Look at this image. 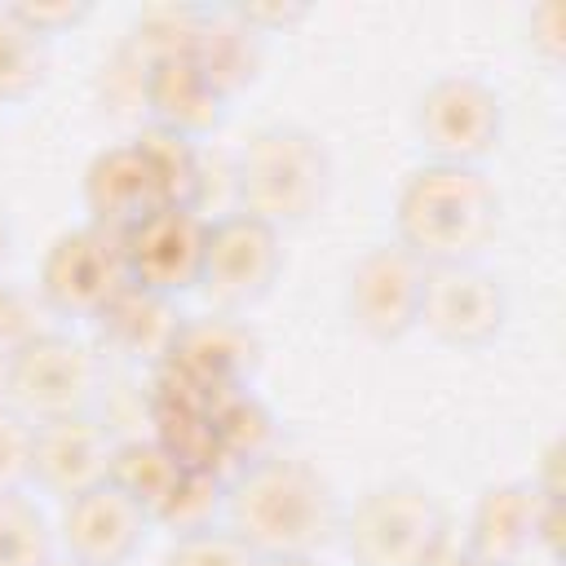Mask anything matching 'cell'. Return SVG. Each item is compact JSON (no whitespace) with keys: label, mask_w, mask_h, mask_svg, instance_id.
Masks as SVG:
<instances>
[{"label":"cell","mask_w":566,"mask_h":566,"mask_svg":"<svg viewBox=\"0 0 566 566\" xmlns=\"http://www.w3.org/2000/svg\"><path fill=\"white\" fill-rule=\"evenodd\" d=\"M150 531V513L128 500L115 482H97L71 500H62L57 539L80 566H124Z\"/></svg>","instance_id":"13"},{"label":"cell","mask_w":566,"mask_h":566,"mask_svg":"<svg viewBox=\"0 0 566 566\" xmlns=\"http://www.w3.org/2000/svg\"><path fill=\"white\" fill-rule=\"evenodd\" d=\"M80 195H84L88 226L111 230V234H124V230H133L146 212L164 208V203H159V190H155V177H150L142 150H137L133 142L102 146V150L88 159V168H84Z\"/></svg>","instance_id":"16"},{"label":"cell","mask_w":566,"mask_h":566,"mask_svg":"<svg viewBox=\"0 0 566 566\" xmlns=\"http://www.w3.org/2000/svg\"><path fill=\"white\" fill-rule=\"evenodd\" d=\"M526 31H531L535 57L548 62V66H562V57H566V4L562 0H539L531 9Z\"/></svg>","instance_id":"31"},{"label":"cell","mask_w":566,"mask_h":566,"mask_svg":"<svg viewBox=\"0 0 566 566\" xmlns=\"http://www.w3.org/2000/svg\"><path fill=\"white\" fill-rule=\"evenodd\" d=\"M256 363H261L256 332L248 323H239L234 314L217 310L203 318H181L177 340H172L168 358L159 363V371L177 376L181 385H190L208 398H221V394L248 389Z\"/></svg>","instance_id":"11"},{"label":"cell","mask_w":566,"mask_h":566,"mask_svg":"<svg viewBox=\"0 0 566 566\" xmlns=\"http://www.w3.org/2000/svg\"><path fill=\"white\" fill-rule=\"evenodd\" d=\"M199 22H203V9H186V4H155V9H142L137 22L128 27L124 35V49L155 66V62H168V57H186L195 35H199Z\"/></svg>","instance_id":"25"},{"label":"cell","mask_w":566,"mask_h":566,"mask_svg":"<svg viewBox=\"0 0 566 566\" xmlns=\"http://www.w3.org/2000/svg\"><path fill=\"white\" fill-rule=\"evenodd\" d=\"M35 35H44L53 44V35H66L75 31L80 22L93 18V4L88 0H57V4H9Z\"/></svg>","instance_id":"30"},{"label":"cell","mask_w":566,"mask_h":566,"mask_svg":"<svg viewBox=\"0 0 566 566\" xmlns=\"http://www.w3.org/2000/svg\"><path fill=\"white\" fill-rule=\"evenodd\" d=\"M305 4H239V18L256 31V35H270V31H287L296 22H305Z\"/></svg>","instance_id":"32"},{"label":"cell","mask_w":566,"mask_h":566,"mask_svg":"<svg viewBox=\"0 0 566 566\" xmlns=\"http://www.w3.org/2000/svg\"><path fill=\"white\" fill-rule=\"evenodd\" d=\"M31 433L35 424L0 398V491H22L31 482Z\"/></svg>","instance_id":"28"},{"label":"cell","mask_w":566,"mask_h":566,"mask_svg":"<svg viewBox=\"0 0 566 566\" xmlns=\"http://www.w3.org/2000/svg\"><path fill=\"white\" fill-rule=\"evenodd\" d=\"M181 473H186V464L159 438H133V442H115L106 482H115L128 500H137L155 517V509L168 500V491L177 486Z\"/></svg>","instance_id":"22"},{"label":"cell","mask_w":566,"mask_h":566,"mask_svg":"<svg viewBox=\"0 0 566 566\" xmlns=\"http://www.w3.org/2000/svg\"><path fill=\"white\" fill-rule=\"evenodd\" d=\"M119 239H124V261L133 283L159 296L199 287V265L208 243V217L199 208H155Z\"/></svg>","instance_id":"12"},{"label":"cell","mask_w":566,"mask_h":566,"mask_svg":"<svg viewBox=\"0 0 566 566\" xmlns=\"http://www.w3.org/2000/svg\"><path fill=\"white\" fill-rule=\"evenodd\" d=\"M544 495L535 482H495L478 495L469 513V553L482 566H517L526 553L539 548V517Z\"/></svg>","instance_id":"15"},{"label":"cell","mask_w":566,"mask_h":566,"mask_svg":"<svg viewBox=\"0 0 566 566\" xmlns=\"http://www.w3.org/2000/svg\"><path fill=\"white\" fill-rule=\"evenodd\" d=\"M504 323H509V292L478 261L438 265V270L424 274V296H420V323L416 327H424L438 345L482 349L504 332Z\"/></svg>","instance_id":"10"},{"label":"cell","mask_w":566,"mask_h":566,"mask_svg":"<svg viewBox=\"0 0 566 566\" xmlns=\"http://www.w3.org/2000/svg\"><path fill=\"white\" fill-rule=\"evenodd\" d=\"M226 102L230 97L199 71V62L190 53L155 62L146 71V115L155 128H168V133L199 142L226 119Z\"/></svg>","instance_id":"17"},{"label":"cell","mask_w":566,"mask_h":566,"mask_svg":"<svg viewBox=\"0 0 566 566\" xmlns=\"http://www.w3.org/2000/svg\"><path fill=\"white\" fill-rule=\"evenodd\" d=\"M128 283L124 239L97 226L62 230L40 261V301L66 318H93Z\"/></svg>","instance_id":"9"},{"label":"cell","mask_w":566,"mask_h":566,"mask_svg":"<svg viewBox=\"0 0 566 566\" xmlns=\"http://www.w3.org/2000/svg\"><path fill=\"white\" fill-rule=\"evenodd\" d=\"M49 566H80V562H71V557H53Z\"/></svg>","instance_id":"37"},{"label":"cell","mask_w":566,"mask_h":566,"mask_svg":"<svg viewBox=\"0 0 566 566\" xmlns=\"http://www.w3.org/2000/svg\"><path fill=\"white\" fill-rule=\"evenodd\" d=\"M354 566H438L451 544L442 500L420 482H380L340 513Z\"/></svg>","instance_id":"4"},{"label":"cell","mask_w":566,"mask_h":566,"mask_svg":"<svg viewBox=\"0 0 566 566\" xmlns=\"http://www.w3.org/2000/svg\"><path fill=\"white\" fill-rule=\"evenodd\" d=\"M424 274L429 265H420L402 243H371L345 274V318L354 332L380 345L411 336L420 323Z\"/></svg>","instance_id":"8"},{"label":"cell","mask_w":566,"mask_h":566,"mask_svg":"<svg viewBox=\"0 0 566 566\" xmlns=\"http://www.w3.org/2000/svg\"><path fill=\"white\" fill-rule=\"evenodd\" d=\"M35 332H44L40 318H35V301H31L22 287H13V283L0 279V354L9 358V354L22 349Z\"/></svg>","instance_id":"29"},{"label":"cell","mask_w":566,"mask_h":566,"mask_svg":"<svg viewBox=\"0 0 566 566\" xmlns=\"http://www.w3.org/2000/svg\"><path fill=\"white\" fill-rule=\"evenodd\" d=\"M9 252H13V226H9V217H4V208H0V270H4Z\"/></svg>","instance_id":"33"},{"label":"cell","mask_w":566,"mask_h":566,"mask_svg":"<svg viewBox=\"0 0 566 566\" xmlns=\"http://www.w3.org/2000/svg\"><path fill=\"white\" fill-rule=\"evenodd\" d=\"M447 566H482V562H473V557H455V562H447Z\"/></svg>","instance_id":"36"},{"label":"cell","mask_w":566,"mask_h":566,"mask_svg":"<svg viewBox=\"0 0 566 566\" xmlns=\"http://www.w3.org/2000/svg\"><path fill=\"white\" fill-rule=\"evenodd\" d=\"M159 566H256V553L230 526H212V531L177 535Z\"/></svg>","instance_id":"27"},{"label":"cell","mask_w":566,"mask_h":566,"mask_svg":"<svg viewBox=\"0 0 566 566\" xmlns=\"http://www.w3.org/2000/svg\"><path fill=\"white\" fill-rule=\"evenodd\" d=\"M226 486H230V478L221 469H186L150 522L168 526L172 539L195 535V531H212L226 522Z\"/></svg>","instance_id":"23"},{"label":"cell","mask_w":566,"mask_h":566,"mask_svg":"<svg viewBox=\"0 0 566 566\" xmlns=\"http://www.w3.org/2000/svg\"><path fill=\"white\" fill-rule=\"evenodd\" d=\"M4 367H9V358L0 354V398H4Z\"/></svg>","instance_id":"35"},{"label":"cell","mask_w":566,"mask_h":566,"mask_svg":"<svg viewBox=\"0 0 566 566\" xmlns=\"http://www.w3.org/2000/svg\"><path fill=\"white\" fill-rule=\"evenodd\" d=\"M49 80V40L35 35L9 4L0 9V106L27 102Z\"/></svg>","instance_id":"24"},{"label":"cell","mask_w":566,"mask_h":566,"mask_svg":"<svg viewBox=\"0 0 566 566\" xmlns=\"http://www.w3.org/2000/svg\"><path fill=\"white\" fill-rule=\"evenodd\" d=\"M283 270V234L248 212H226L208 221V243H203V265H199V287L203 296L234 314L270 296Z\"/></svg>","instance_id":"7"},{"label":"cell","mask_w":566,"mask_h":566,"mask_svg":"<svg viewBox=\"0 0 566 566\" xmlns=\"http://www.w3.org/2000/svg\"><path fill=\"white\" fill-rule=\"evenodd\" d=\"M226 526L256 557H314L340 531V500L310 460L274 451L230 473Z\"/></svg>","instance_id":"1"},{"label":"cell","mask_w":566,"mask_h":566,"mask_svg":"<svg viewBox=\"0 0 566 566\" xmlns=\"http://www.w3.org/2000/svg\"><path fill=\"white\" fill-rule=\"evenodd\" d=\"M53 531L27 491H0V566H49Z\"/></svg>","instance_id":"26"},{"label":"cell","mask_w":566,"mask_h":566,"mask_svg":"<svg viewBox=\"0 0 566 566\" xmlns=\"http://www.w3.org/2000/svg\"><path fill=\"white\" fill-rule=\"evenodd\" d=\"M212 429H217V460H221V473L226 469H248L265 455H274V416L270 407L252 394V389H234V394H221L212 402Z\"/></svg>","instance_id":"20"},{"label":"cell","mask_w":566,"mask_h":566,"mask_svg":"<svg viewBox=\"0 0 566 566\" xmlns=\"http://www.w3.org/2000/svg\"><path fill=\"white\" fill-rule=\"evenodd\" d=\"M97 389H102L97 354L66 332H35L22 349L9 354L4 367V398L27 420L80 416L93 407Z\"/></svg>","instance_id":"5"},{"label":"cell","mask_w":566,"mask_h":566,"mask_svg":"<svg viewBox=\"0 0 566 566\" xmlns=\"http://www.w3.org/2000/svg\"><path fill=\"white\" fill-rule=\"evenodd\" d=\"M336 181L332 150L318 133L301 124H265L256 128L234 159V195L239 212L283 230L310 221Z\"/></svg>","instance_id":"3"},{"label":"cell","mask_w":566,"mask_h":566,"mask_svg":"<svg viewBox=\"0 0 566 566\" xmlns=\"http://www.w3.org/2000/svg\"><path fill=\"white\" fill-rule=\"evenodd\" d=\"M261 53H265V35H256L239 9H203L199 35L190 44V57L199 62V71L226 93L234 97L239 88H248L261 71Z\"/></svg>","instance_id":"19"},{"label":"cell","mask_w":566,"mask_h":566,"mask_svg":"<svg viewBox=\"0 0 566 566\" xmlns=\"http://www.w3.org/2000/svg\"><path fill=\"white\" fill-rule=\"evenodd\" d=\"M256 566H318L314 557H256Z\"/></svg>","instance_id":"34"},{"label":"cell","mask_w":566,"mask_h":566,"mask_svg":"<svg viewBox=\"0 0 566 566\" xmlns=\"http://www.w3.org/2000/svg\"><path fill=\"white\" fill-rule=\"evenodd\" d=\"M97 336L102 345H111L115 354L124 358H150V363H164L172 340H177V327H181V314L172 310V296H159L142 283H124L97 314Z\"/></svg>","instance_id":"18"},{"label":"cell","mask_w":566,"mask_h":566,"mask_svg":"<svg viewBox=\"0 0 566 566\" xmlns=\"http://www.w3.org/2000/svg\"><path fill=\"white\" fill-rule=\"evenodd\" d=\"M500 190L469 164H420L394 199V243L420 265H469L500 234Z\"/></svg>","instance_id":"2"},{"label":"cell","mask_w":566,"mask_h":566,"mask_svg":"<svg viewBox=\"0 0 566 566\" xmlns=\"http://www.w3.org/2000/svg\"><path fill=\"white\" fill-rule=\"evenodd\" d=\"M133 146L142 150V159L150 168L164 208H199V199H203V155H199V142L146 124L133 137Z\"/></svg>","instance_id":"21"},{"label":"cell","mask_w":566,"mask_h":566,"mask_svg":"<svg viewBox=\"0 0 566 566\" xmlns=\"http://www.w3.org/2000/svg\"><path fill=\"white\" fill-rule=\"evenodd\" d=\"M416 137L429 150L433 164H469L482 168V159L504 137V106L500 93L464 71L438 75L416 97Z\"/></svg>","instance_id":"6"},{"label":"cell","mask_w":566,"mask_h":566,"mask_svg":"<svg viewBox=\"0 0 566 566\" xmlns=\"http://www.w3.org/2000/svg\"><path fill=\"white\" fill-rule=\"evenodd\" d=\"M31 482L57 500H71L97 482L111 478L115 438L93 416H57V420H31Z\"/></svg>","instance_id":"14"}]
</instances>
